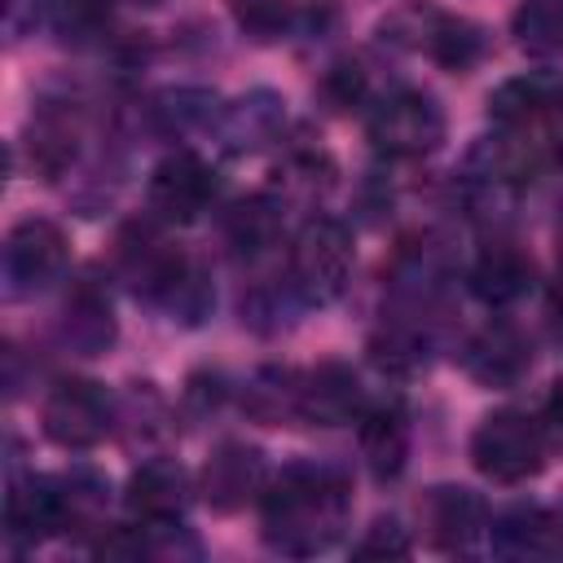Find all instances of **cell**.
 Wrapping results in <instances>:
<instances>
[{
  "label": "cell",
  "instance_id": "obj_6",
  "mask_svg": "<svg viewBox=\"0 0 563 563\" xmlns=\"http://www.w3.org/2000/svg\"><path fill=\"white\" fill-rule=\"evenodd\" d=\"M40 422L53 444L84 453V449H97L114 431L119 405L92 378H57L40 405Z\"/></svg>",
  "mask_w": 563,
  "mask_h": 563
},
{
  "label": "cell",
  "instance_id": "obj_4",
  "mask_svg": "<svg viewBox=\"0 0 563 563\" xmlns=\"http://www.w3.org/2000/svg\"><path fill=\"white\" fill-rule=\"evenodd\" d=\"M471 466L493 484H523L545 466V422L523 409L488 413L471 435Z\"/></svg>",
  "mask_w": 563,
  "mask_h": 563
},
{
  "label": "cell",
  "instance_id": "obj_36",
  "mask_svg": "<svg viewBox=\"0 0 563 563\" xmlns=\"http://www.w3.org/2000/svg\"><path fill=\"white\" fill-rule=\"evenodd\" d=\"M413 550L409 532L400 528L396 515H378L356 541H352V559H405Z\"/></svg>",
  "mask_w": 563,
  "mask_h": 563
},
{
  "label": "cell",
  "instance_id": "obj_28",
  "mask_svg": "<svg viewBox=\"0 0 563 563\" xmlns=\"http://www.w3.org/2000/svg\"><path fill=\"white\" fill-rule=\"evenodd\" d=\"M224 101L211 88H167L154 97L150 119L163 136H194V132H216Z\"/></svg>",
  "mask_w": 563,
  "mask_h": 563
},
{
  "label": "cell",
  "instance_id": "obj_33",
  "mask_svg": "<svg viewBox=\"0 0 563 563\" xmlns=\"http://www.w3.org/2000/svg\"><path fill=\"white\" fill-rule=\"evenodd\" d=\"M114 0H53V26L66 44H92L110 31Z\"/></svg>",
  "mask_w": 563,
  "mask_h": 563
},
{
  "label": "cell",
  "instance_id": "obj_15",
  "mask_svg": "<svg viewBox=\"0 0 563 563\" xmlns=\"http://www.w3.org/2000/svg\"><path fill=\"white\" fill-rule=\"evenodd\" d=\"M282 132H286V97L273 88L242 92L238 101H229L220 110V123H216V141L233 158H246V154L277 145Z\"/></svg>",
  "mask_w": 563,
  "mask_h": 563
},
{
  "label": "cell",
  "instance_id": "obj_23",
  "mask_svg": "<svg viewBox=\"0 0 563 563\" xmlns=\"http://www.w3.org/2000/svg\"><path fill=\"white\" fill-rule=\"evenodd\" d=\"M282 224H286V207L264 189L255 198H242L224 211L220 220V233H224V246L238 255V260H260L264 251L277 246L282 238Z\"/></svg>",
  "mask_w": 563,
  "mask_h": 563
},
{
  "label": "cell",
  "instance_id": "obj_11",
  "mask_svg": "<svg viewBox=\"0 0 563 563\" xmlns=\"http://www.w3.org/2000/svg\"><path fill=\"white\" fill-rule=\"evenodd\" d=\"M462 369L471 374V383L493 387V391L519 387V383L528 378V369H532V339H528L515 321L497 317V321L479 325V330L466 339V347H462Z\"/></svg>",
  "mask_w": 563,
  "mask_h": 563
},
{
  "label": "cell",
  "instance_id": "obj_2",
  "mask_svg": "<svg viewBox=\"0 0 563 563\" xmlns=\"http://www.w3.org/2000/svg\"><path fill=\"white\" fill-rule=\"evenodd\" d=\"M374 35H378V44H387L396 53H422V57H431L435 66H444L453 75H466L484 57V48H488L479 22H471L462 13H449V9H440L431 0L396 4L378 22Z\"/></svg>",
  "mask_w": 563,
  "mask_h": 563
},
{
  "label": "cell",
  "instance_id": "obj_38",
  "mask_svg": "<svg viewBox=\"0 0 563 563\" xmlns=\"http://www.w3.org/2000/svg\"><path fill=\"white\" fill-rule=\"evenodd\" d=\"M550 325H554V334L563 339V251H559V273H554V282H550Z\"/></svg>",
  "mask_w": 563,
  "mask_h": 563
},
{
  "label": "cell",
  "instance_id": "obj_24",
  "mask_svg": "<svg viewBox=\"0 0 563 563\" xmlns=\"http://www.w3.org/2000/svg\"><path fill=\"white\" fill-rule=\"evenodd\" d=\"M427 356H431V330H427V321H418L409 312L383 317V325L369 339V361L383 374H396V378L418 374L427 365Z\"/></svg>",
  "mask_w": 563,
  "mask_h": 563
},
{
  "label": "cell",
  "instance_id": "obj_40",
  "mask_svg": "<svg viewBox=\"0 0 563 563\" xmlns=\"http://www.w3.org/2000/svg\"><path fill=\"white\" fill-rule=\"evenodd\" d=\"M13 361H18V347L9 343V347H4V365H13ZM4 387H9V396H18V369H13V374H4Z\"/></svg>",
  "mask_w": 563,
  "mask_h": 563
},
{
  "label": "cell",
  "instance_id": "obj_18",
  "mask_svg": "<svg viewBox=\"0 0 563 563\" xmlns=\"http://www.w3.org/2000/svg\"><path fill=\"white\" fill-rule=\"evenodd\" d=\"M198 493L211 510L220 515H233L242 510L251 497L264 493V453L255 444H242V440H224L207 466H202V479H198Z\"/></svg>",
  "mask_w": 563,
  "mask_h": 563
},
{
  "label": "cell",
  "instance_id": "obj_20",
  "mask_svg": "<svg viewBox=\"0 0 563 563\" xmlns=\"http://www.w3.org/2000/svg\"><path fill=\"white\" fill-rule=\"evenodd\" d=\"M53 532H62L53 475H9V493H4V541L13 550H26V545L48 541Z\"/></svg>",
  "mask_w": 563,
  "mask_h": 563
},
{
  "label": "cell",
  "instance_id": "obj_19",
  "mask_svg": "<svg viewBox=\"0 0 563 563\" xmlns=\"http://www.w3.org/2000/svg\"><path fill=\"white\" fill-rule=\"evenodd\" d=\"M268 194L286 207V211H312L330 189H334V158L317 145V141H295L282 150V158L268 172Z\"/></svg>",
  "mask_w": 563,
  "mask_h": 563
},
{
  "label": "cell",
  "instance_id": "obj_30",
  "mask_svg": "<svg viewBox=\"0 0 563 563\" xmlns=\"http://www.w3.org/2000/svg\"><path fill=\"white\" fill-rule=\"evenodd\" d=\"M510 35L532 62L563 57V0H523L510 18Z\"/></svg>",
  "mask_w": 563,
  "mask_h": 563
},
{
  "label": "cell",
  "instance_id": "obj_13",
  "mask_svg": "<svg viewBox=\"0 0 563 563\" xmlns=\"http://www.w3.org/2000/svg\"><path fill=\"white\" fill-rule=\"evenodd\" d=\"M418 519H422V532L435 550L444 554H457V550H471L484 532H488V506L479 493L462 488V484H435L422 493L418 501Z\"/></svg>",
  "mask_w": 563,
  "mask_h": 563
},
{
  "label": "cell",
  "instance_id": "obj_35",
  "mask_svg": "<svg viewBox=\"0 0 563 563\" xmlns=\"http://www.w3.org/2000/svg\"><path fill=\"white\" fill-rule=\"evenodd\" d=\"M321 101L330 110H356V106H365L369 101V75H365V66L352 62V57L334 62L321 75Z\"/></svg>",
  "mask_w": 563,
  "mask_h": 563
},
{
  "label": "cell",
  "instance_id": "obj_5",
  "mask_svg": "<svg viewBox=\"0 0 563 563\" xmlns=\"http://www.w3.org/2000/svg\"><path fill=\"white\" fill-rule=\"evenodd\" d=\"M365 136L378 158H391V163L427 158L444 141V110L422 88H396L369 110Z\"/></svg>",
  "mask_w": 563,
  "mask_h": 563
},
{
  "label": "cell",
  "instance_id": "obj_10",
  "mask_svg": "<svg viewBox=\"0 0 563 563\" xmlns=\"http://www.w3.org/2000/svg\"><path fill=\"white\" fill-rule=\"evenodd\" d=\"M57 334L75 356H106L119 339V317L110 303V290L97 273H79L66 295H62V312H57Z\"/></svg>",
  "mask_w": 563,
  "mask_h": 563
},
{
  "label": "cell",
  "instance_id": "obj_32",
  "mask_svg": "<svg viewBox=\"0 0 563 563\" xmlns=\"http://www.w3.org/2000/svg\"><path fill=\"white\" fill-rule=\"evenodd\" d=\"M229 13L242 35H251L255 44H273L295 26L299 4L295 0H229Z\"/></svg>",
  "mask_w": 563,
  "mask_h": 563
},
{
  "label": "cell",
  "instance_id": "obj_37",
  "mask_svg": "<svg viewBox=\"0 0 563 563\" xmlns=\"http://www.w3.org/2000/svg\"><path fill=\"white\" fill-rule=\"evenodd\" d=\"M48 0H4V22H9V31L13 35H22L35 18H40V9H44Z\"/></svg>",
  "mask_w": 563,
  "mask_h": 563
},
{
  "label": "cell",
  "instance_id": "obj_3",
  "mask_svg": "<svg viewBox=\"0 0 563 563\" xmlns=\"http://www.w3.org/2000/svg\"><path fill=\"white\" fill-rule=\"evenodd\" d=\"M352 268H356V246L347 224L334 216H308L290 242V268H286L299 299L317 308L334 303L352 286Z\"/></svg>",
  "mask_w": 563,
  "mask_h": 563
},
{
  "label": "cell",
  "instance_id": "obj_7",
  "mask_svg": "<svg viewBox=\"0 0 563 563\" xmlns=\"http://www.w3.org/2000/svg\"><path fill=\"white\" fill-rule=\"evenodd\" d=\"M66 255H70L66 233L53 220H44V216L18 220L0 251L4 299H31V295L48 290L66 273Z\"/></svg>",
  "mask_w": 563,
  "mask_h": 563
},
{
  "label": "cell",
  "instance_id": "obj_39",
  "mask_svg": "<svg viewBox=\"0 0 563 563\" xmlns=\"http://www.w3.org/2000/svg\"><path fill=\"white\" fill-rule=\"evenodd\" d=\"M545 431L563 435V378L554 383V391H550V400H545Z\"/></svg>",
  "mask_w": 563,
  "mask_h": 563
},
{
  "label": "cell",
  "instance_id": "obj_34",
  "mask_svg": "<svg viewBox=\"0 0 563 563\" xmlns=\"http://www.w3.org/2000/svg\"><path fill=\"white\" fill-rule=\"evenodd\" d=\"M119 422H128V444H150L154 435H163V422H167V409H163V396L154 391V383H132L128 400L119 405Z\"/></svg>",
  "mask_w": 563,
  "mask_h": 563
},
{
  "label": "cell",
  "instance_id": "obj_26",
  "mask_svg": "<svg viewBox=\"0 0 563 563\" xmlns=\"http://www.w3.org/2000/svg\"><path fill=\"white\" fill-rule=\"evenodd\" d=\"M493 550L506 559H528V554H554V515L545 506L519 501L506 506L501 515L488 519Z\"/></svg>",
  "mask_w": 563,
  "mask_h": 563
},
{
  "label": "cell",
  "instance_id": "obj_31",
  "mask_svg": "<svg viewBox=\"0 0 563 563\" xmlns=\"http://www.w3.org/2000/svg\"><path fill=\"white\" fill-rule=\"evenodd\" d=\"M299 290L295 282H251V290H242V325H251L255 334H282L290 325V312L299 308Z\"/></svg>",
  "mask_w": 563,
  "mask_h": 563
},
{
  "label": "cell",
  "instance_id": "obj_22",
  "mask_svg": "<svg viewBox=\"0 0 563 563\" xmlns=\"http://www.w3.org/2000/svg\"><path fill=\"white\" fill-rule=\"evenodd\" d=\"M57 488V523L66 537H88V532H106V506H110V479L92 466H70L62 475H53Z\"/></svg>",
  "mask_w": 563,
  "mask_h": 563
},
{
  "label": "cell",
  "instance_id": "obj_12",
  "mask_svg": "<svg viewBox=\"0 0 563 563\" xmlns=\"http://www.w3.org/2000/svg\"><path fill=\"white\" fill-rule=\"evenodd\" d=\"M189 501H194V484H189L185 466L172 462V457H150V462H141V466L128 475V488H123L128 515H132L136 523H145V528L185 523Z\"/></svg>",
  "mask_w": 563,
  "mask_h": 563
},
{
  "label": "cell",
  "instance_id": "obj_14",
  "mask_svg": "<svg viewBox=\"0 0 563 563\" xmlns=\"http://www.w3.org/2000/svg\"><path fill=\"white\" fill-rule=\"evenodd\" d=\"M79 141H84V119L75 101H40L35 114L26 119V158L31 172L40 180H62L75 158H79Z\"/></svg>",
  "mask_w": 563,
  "mask_h": 563
},
{
  "label": "cell",
  "instance_id": "obj_16",
  "mask_svg": "<svg viewBox=\"0 0 563 563\" xmlns=\"http://www.w3.org/2000/svg\"><path fill=\"white\" fill-rule=\"evenodd\" d=\"M466 282H471V295H475L479 303H488V308H510V303H519V299L532 290L537 264H532V255H528L515 238L493 233V238L479 246V255L471 260Z\"/></svg>",
  "mask_w": 563,
  "mask_h": 563
},
{
  "label": "cell",
  "instance_id": "obj_1",
  "mask_svg": "<svg viewBox=\"0 0 563 563\" xmlns=\"http://www.w3.org/2000/svg\"><path fill=\"white\" fill-rule=\"evenodd\" d=\"M352 519L347 475L325 462H286L260 493V537L286 559L330 550Z\"/></svg>",
  "mask_w": 563,
  "mask_h": 563
},
{
  "label": "cell",
  "instance_id": "obj_9",
  "mask_svg": "<svg viewBox=\"0 0 563 563\" xmlns=\"http://www.w3.org/2000/svg\"><path fill=\"white\" fill-rule=\"evenodd\" d=\"M150 211L163 224H194L216 198V172L194 150H172L145 185Z\"/></svg>",
  "mask_w": 563,
  "mask_h": 563
},
{
  "label": "cell",
  "instance_id": "obj_8",
  "mask_svg": "<svg viewBox=\"0 0 563 563\" xmlns=\"http://www.w3.org/2000/svg\"><path fill=\"white\" fill-rule=\"evenodd\" d=\"M158 224H163V220H132V224H123L119 238H114V277H119L136 299H145L150 308L163 299V290L172 286L176 268H180L185 255H189V251L172 246Z\"/></svg>",
  "mask_w": 563,
  "mask_h": 563
},
{
  "label": "cell",
  "instance_id": "obj_25",
  "mask_svg": "<svg viewBox=\"0 0 563 563\" xmlns=\"http://www.w3.org/2000/svg\"><path fill=\"white\" fill-rule=\"evenodd\" d=\"M563 92H554L545 79L537 75H519V79H506L493 97H488V114L497 128L506 132H541L550 110L559 106Z\"/></svg>",
  "mask_w": 563,
  "mask_h": 563
},
{
  "label": "cell",
  "instance_id": "obj_27",
  "mask_svg": "<svg viewBox=\"0 0 563 563\" xmlns=\"http://www.w3.org/2000/svg\"><path fill=\"white\" fill-rule=\"evenodd\" d=\"M299 387L303 374L295 365H260L242 387V409L264 427H282L299 418Z\"/></svg>",
  "mask_w": 563,
  "mask_h": 563
},
{
  "label": "cell",
  "instance_id": "obj_21",
  "mask_svg": "<svg viewBox=\"0 0 563 563\" xmlns=\"http://www.w3.org/2000/svg\"><path fill=\"white\" fill-rule=\"evenodd\" d=\"M356 440H361V457H365L369 475L396 479L409 462V413H405L400 396L365 405V413L356 418Z\"/></svg>",
  "mask_w": 563,
  "mask_h": 563
},
{
  "label": "cell",
  "instance_id": "obj_41",
  "mask_svg": "<svg viewBox=\"0 0 563 563\" xmlns=\"http://www.w3.org/2000/svg\"><path fill=\"white\" fill-rule=\"evenodd\" d=\"M132 4H163V0H132Z\"/></svg>",
  "mask_w": 563,
  "mask_h": 563
},
{
  "label": "cell",
  "instance_id": "obj_17",
  "mask_svg": "<svg viewBox=\"0 0 563 563\" xmlns=\"http://www.w3.org/2000/svg\"><path fill=\"white\" fill-rule=\"evenodd\" d=\"M365 413V387L347 361H321L303 369L299 387V422L312 427H347Z\"/></svg>",
  "mask_w": 563,
  "mask_h": 563
},
{
  "label": "cell",
  "instance_id": "obj_29",
  "mask_svg": "<svg viewBox=\"0 0 563 563\" xmlns=\"http://www.w3.org/2000/svg\"><path fill=\"white\" fill-rule=\"evenodd\" d=\"M154 308L176 325H202L211 317V308H216V286H211L207 264L198 255H185V264L176 268L172 286L163 290V299Z\"/></svg>",
  "mask_w": 563,
  "mask_h": 563
}]
</instances>
